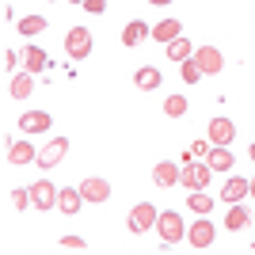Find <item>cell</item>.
Listing matches in <instances>:
<instances>
[{
	"label": "cell",
	"instance_id": "cell-1",
	"mask_svg": "<svg viewBox=\"0 0 255 255\" xmlns=\"http://www.w3.org/2000/svg\"><path fill=\"white\" fill-rule=\"evenodd\" d=\"M156 233H160V244L171 248V244H179V240H187V225H183L179 213L164 210V213L156 217Z\"/></svg>",
	"mask_w": 255,
	"mask_h": 255
},
{
	"label": "cell",
	"instance_id": "cell-2",
	"mask_svg": "<svg viewBox=\"0 0 255 255\" xmlns=\"http://www.w3.org/2000/svg\"><path fill=\"white\" fill-rule=\"evenodd\" d=\"M156 217H160V210L152 202H137L133 210H129V233L133 236H141V233H149V229H156Z\"/></svg>",
	"mask_w": 255,
	"mask_h": 255
},
{
	"label": "cell",
	"instance_id": "cell-3",
	"mask_svg": "<svg viewBox=\"0 0 255 255\" xmlns=\"http://www.w3.org/2000/svg\"><path fill=\"white\" fill-rule=\"evenodd\" d=\"M210 175H213L210 164H198V160H191V164H183V171H179V187H187V191H206Z\"/></svg>",
	"mask_w": 255,
	"mask_h": 255
},
{
	"label": "cell",
	"instance_id": "cell-4",
	"mask_svg": "<svg viewBox=\"0 0 255 255\" xmlns=\"http://www.w3.org/2000/svg\"><path fill=\"white\" fill-rule=\"evenodd\" d=\"M65 53L73 61H84L88 53H92V31L88 27H73V31L65 34Z\"/></svg>",
	"mask_w": 255,
	"mask_h": 255
},
{
	"label": "cell",
	"instance_id": "cell-5",
	"mask_svg": "<svg viewBox=\"0 0 255 255\" xmlns=\"http://www.w3.org/2000/svg\"><path fill=\"white\" fill-rule=\"evenodd\" d=\"M194 61H198V69H202V76H213V73L225 69V57H221L217 46H198V50H194Z\"/></svg>",
	"mask_w": 255,
	"mask_h": 255
},
{
	"label": "cell",
	"instance_id": "cell-6",
	"mask_svg": "<svg viewBox=\"0 0 255 255\" xmlns=\"http://www.w3.org/2000/svg\"><path fill=\"white\" fill-rule=\"evenodd\" d=\"M31 202H34V210H38V213L53 210V206H57V187H53V183H46V179L31 183Z\"/></svg>",
	"mask_w": 255,
	"mask_h": 255
},
{
	"label": "cell",
	"instance_id": "cell-7",
	"mask_svg": "<svg viewBox=\"0 0 255 255\" xmlns=\"http://www.w3.org/2000/svg\"><path fill=\"white\" fill-rule=\"evenodd\" d=\"M80 206H84L80 187H61V191H57V213H61V217H76Z\"/></svg>",
	"mask_w": 255,
	"mask_h": 255
},
{
	"label": "cell",
	"instance_id": "cell-8",
	"mask_svg": "<svg viewBox=\"0 0 255 255\" xmlns=\"http://www.w3.org/2000/svg\"><path fill=\"white\" fill-rule=\"evenodd\" d=\"M187 244L194 248V252H202V248L213 244V221H206V217H198V221L187 229Z\"/></svg>",
	"mask_w": 255,
	"mask_h": 255
},
{
	"label": "cell",
	"instance_id": "cell-9",
	"mask_svg": "<svg viewBox=\"0 0 255 255\" xmlns=\"http://www.w3.org/2000/svg\"><path fill=\"white\" fill-rule=\"evenodd\" d=\"M221 198H225V206H233V202H244V198H252V179L229 175V183L221 187Z\"/></svg>",
	"mask_w": 255,
	"mask_h": 255
},
{
	"label": "cell",
	"instance_id": "cell-10",
	"mask_svg": "<svg viewBox=\"0 0 255 255\" xmlns=\"http://www.w3.org/2000/svg\"><path fill=\"white\" fill-rule=\"evenodd\" d=\"M8 164H38V149L31 141H8Z\"/></svg>",
	"mask_w": 255,
	"mask_h": 255
},
{
	"label": "cell",
	"instance_id": "cell-11",
	"mask_svg": "<svg viewBox=\"0 0 255 255\" xmlns=\"http://www.w3.org/2000/svg\"><path fill=\"white\" fill-rule=\"evenodd\" d=\"M80 194H84V202H107V198H111V183L92 175V179L80 183Z\"/></svg>",
	"mask_w": 255,
	"mask_h": 255
},
{
	"label": "cell",
	"instance_id": "cell-12",
	"mask_svg": "<svg viewBox=\"0 0 255 255\" xmlns=\"http://www.w3.org/2000/svg\"><path fill=\"white\" fill-rule=\"evenodd\" d=\"M179 171H183V164L160 160L156 168H152V183H156V187H175V183H179Z\"/></svg>",
	"mask_w": 255,
	"mask_h": 255
},
{
	"label": "cell",
	"instance_id": "cell-13",
	"mask_svg": "<svg viewBox=\"0 0 255 255\" xmlns=\"http://www.w3.org/2000/svg\"><path fill=\"white\" fill-rule=\"evenodd\" d=\"M133 84H137V92H156L164 84V76H160L156 65H141L137 73H133Z\"/></svg>",
	"mask_w": 255,
	"mask_h": 255
},
{
	"label": "cell",
	"instance_id": "cell-14",
	"mask_svg": "<svg viewBox=\"0 0 255 255\" xmlns=\"http://www.w3.org/2000/svg\"><path fill=\"white\" fill-rule=\"evenodd\" d=\"M50 126H53V118L46 115V111H27V115L19 118V129H23V133H46Z\"/></svg>",
	"mask_w": 255,
	"mask_h": 255
},
{
	"label": "cell",
	"instance_id": "cell-15",
	"mask_svg": "<svg viewBox=\"0 0 255 255\" xmlns=\"http://www.w3.org/2000/svg\"><path fill=\"white\" fill-rule=\"evenodd\" d=\"M206 164H210L213 171H233L236 156L229 152V145H210V152H206Z\"/></svg>",
	"mask_w": 255,
	"mask_h": 255
},
{
	"label": "cell",
	"instance_id": "cell-16",
	"mask_svg": "<svg viewBox=\"0 0 255 255\" xmlns=\"http://www.w3.org/2000/svg\"><path fill=\"white\" fill-rule=\"evenodd\" d=\"M65 152H69V141H65V137H53L50 145L38 152V164H42V168H53V164H61V160H65Z\"/></svg>",
	"mask_w": 255,
	"mask_h": 255
},
{
	"label": "cell",
	"instance_id": "cell-17",
	"mask_svg": "<svg viewBox=\"0 0 255 255\" xmlns=\"http://www.w3.org/2000/svg\"><path fill=\"white\" fill-rule=\"evenodd\" d=\"M23 69H27V73H46V69H50V53L46 50H38V46H27V50H23Z\"/></svg>",
	"mask_w": 255,
	"mask_h": 255
},
{
	"label": "cell",
	"instance_id": "cell-18",
	"mask_svg": "<svg viewBox=\"0 0 255 255\" xmlns=\"http://www.w3.org/2000/svg\"><path fill=\"white\" fill-rule=\"evenodd\" d=\"M233 137H236V126L229 118H213L210 122V145H233Z\"/></svg>",
	"mask_w": 255,
	"mask_h": 255
},
{
	"label": "cell",
	"instance_id": "cell-19",
	"mask_svg": "<svg viewBox=\"0 0 255 255\" xmlns=\"http://www.w3.org/2000/svg\"><path fill=\"white\" fill-rule=\"evenodd\" d=\"M31 92H34V73H27V69H23V73H11V84H8L11 99H27Z\"/></svg>",
	"mask_w": 255,
	"mask_h": 255
},
{
	"label": "cell",
	"instance_id": "cell-20",
	"mask_svg": "<svg viewBox=\"0 0 255 255\" xmlns=\"http://www.w3.org/2000/svg\"><path fill=\"white\" fill-rule=\"evenodd\" d=\"M179 34H183V27H179L175 19H160L156 27H152V38H156V42H164V46H168V42H175Z\"/></svg>",
	"mask_w": 255,
	"mask_h": 255
},
{
	"label": "cell",
	"instance_id": "cell-21",
	"mask_svg": "<svg viewBox=\"0 0 255 255\" xmlns=\"http://www.w3.org/2000/svg\"><path fill=\"white\" fill-rule=\"evenodd\" d=\"M225 229H229V233L248 229V210H244V202H233V206H229V213H225Z\"/></svg>",
	"mask_w": 255,
	"mask_h": 255
},
{
	"label": "cell",
	"instance_id": "cell-22",
	"mask_svg": "<svg viewBox=\"0 0 255 255\" xmlns=\"http://www.w3.org/2000/svg\"><path fill=\"white\" fill-rule=\"evenodd\" d=\"M149 34H152V31H149L141 19H129V23H126V31H122V46H137V42H145Z\"/></svg>",
	"mask_w": 255,
	"mask_h": 255
},
{
	"label": "cell",
	"instance_id": "cell-23",
	"mask_svg": "<svg viewBox=\"0 0 255 255\" xmlns=\"http://www.w3.org/2000/svg\"><path fill=\"white\" fill-rule=\"evenodd\" d=\"M187 210L198 213V217H206V213L213 210V198H210L206 191H191V198H187Z\"/></svg>",
	"mask_w": 255,
	"mask_h": 255
},
{
	"label": "cell",
	"instance_id": "cell-24",
	"mask_svg": "<svg viewBox=\"0 0 255 255\" xmlns=\"http://www.w3.org/2000/svg\"><path fill=\"white\" fill-rule=\"evenodd\" d=\"M164 115H168V118H183V115H187V96L171 92V96L164 99Z\"/></svg>",
	"mask_w": 255,
	"mask_h": 255
},
{
	"label": "cell",
	"instance_id": "cell-25",
	"mask_svg": "<svg viewBox=\"0 0 255 255\" xmlns=\"http://www.w3.org/2000/svg\"><path fill=\"white\" fill-rule=\"evenodd\" d=\"M168 57H171V61H187V57H194V46L179 34L175 42H168Z\"/></svg>",
	"mask_w": 255,
	"mask_h": 255
},
{
	"label": "cell",
	"instance_id": "cell-26",
	"mask_svg": "<svg viewBox=\"0 0 255 255\" xmlns=\"http://www.w3.org/2000/svg\"><path fill=\"white\" fill-rule=\"evenodd\" d=\"M42 31H46L42 15H23L19 19V34H27V38H34V34H42Z\"/></svg>",
	"mask_w": 255,
	"mask_h": 255
},
{
	"label": "cell",
	"instance_id": "cell-27",
	"mask_svg": "<svg viewBox=\"0 0 255 255\" xmlns=\"http://www.w3.org/2000/svg\"><path fill=\"white\" fill-rule=\"evenodd\" d=\"M206 152H210V137H206V141H191V145H187V152L179 156V164H191V160L206 156Z\"/></svg>",
	"mask_w": 255,
	"mask_h": 255
},
{
	"label": "cell",
	"instance_id": "cell-28",
	"mask_svg": "<svg viewBox=\"0 0 255 255\" xmlns=\"http://www.w3.org/2000/svg\"><path fill=\"white\" fill-rule=\"evenodd\" d=\"M179 76H183V84H198V76H202L198 61H194V57H187V61L179 65Z\"/></svg>",
	"mask_w": 255,
	"mask_h": 255
},
{
	"label": "cell",
	"instance_id": "cell-29",
	"mask_svg": "<svg viewBox=\"0 0 255 255\" xmlns=\"http://www.w3.org/2000/svg\"><path fill=\"white\" fill-rule=\"evenodd\" d=\"M11 202H15V210H27V206H34V202H31V187H27V191H23V187H15V191H11Z\"/></svg>",
	"mask_w": 255,
	"mask_h": 255
},
{
	"label": "cell",
	"instance_id": "cell-30",
	"mask_svg": "<svg viewBox=\"0 0 255 255\" xmlns=\"http://www.w3.org/2000/svg\"><path fill=\"white\" fill-rule=\"evenodd\" d=\"M19 65H23V50L19 53H15V50L4 53V69H8V73H19Z\"/></svg>",
	"mask_w": 255,
	"mask_h": 255
},
{
	"label": "cell",
	"instance_id": "cell-31",
	"mask_svg": "<svg viewBox=\"0 0 255 255\" xmlns=\"http://www.w3.org/2000/svg\"><path fill=\"white\" fill-rule=\"evenodd\" d=\"M80 8H84V11H92V15H103V11H107V0H84Z\"/></svg>",
	"mask_w": 255,
	"mask_h": 255
},
{
	"label": "cell",
	"instance_id": "cell-32",
	"mask_svg": "<svg viewBox=\"0 0 255 255\" xmlns=\"http://www.w3.org/2000/svg\"><path fill=\"white\" fill-rule=\"evenodd\" d=\"M61 248H69V252H84V240H80V236H65V240H61Z\"/></svg>",
	"mask_w": 255,
	"mask_h": 255
},
{
	"label": "cell",
	"instance_id": "cell-33",
	"mask_svg": "<svg viewBox=\"0 0 255 255\" xmlns=\"http://www.w3.org/2000/svg\"><path fill=\"white\" fill-rule=\"evenodd\" d=\"M145 4H156V8H160V4H171V0H145Z\"/></svg>",
	"mask_w": 255,
	"mask_h": 255
},
{
	"label": "cell",
	"instance_id": "cell-34",
	"mask_svg": "<svg viewBox=\"0 0 255 255\" xmlns=\"http://www.w3.org/2000/svg\"><path fill=\"white\" fill-rule=\"evenodd\" d=\"M248 152H252V160H255V141H252V149H248Z\"/></svg>",
	"mask_w": 255,
	"mask_h": 255
},
{
	"label": "cell",
	"instance_id": "cell-35",
	"mask_svg": "<svg viewBox=\"0 0 255 255\" xmlns=\"http://www.w3.org/2000/svg\"><path fill=\"white\" fill-rule=\"evenodd\" d=\"M252 198H255V175H252Z\"/></svg>",
	"mask_w": 255,
	"mask_h": 255
},
{
	"label": "cell",
	"instance_id": "cell-36",
	"mask_svg": "<svg viewBox=\"0 0 255 255\" xmlns=\"http://www.w3.org/2000/svg\"><path fill=\"white\" fill-rule=\"evenodd\" d=\"M69 4H84V0H69Z\"/></svg>",
	"mask_w": 255,
	"mask_h": 255
},
{
	"label": "cell",
	"instance_id": "cell-37",
	"mask_svg": "<svg viewBox=\"0 0 255 255\" xmlns=\"http://www.w3.org/2000/svg\"><path fill=\"white\" fill-rule=\"evenodd\" d=\"M252 252H255V244H252Z\"/></svg>",
	"mask_w": 255,
	"mask_h": 255
}]
</instances>
